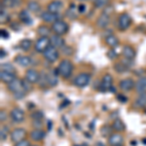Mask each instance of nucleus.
I'll list each match as a JSON object with an SVG mask.
<instances>
[{"label":"nucleus","instance_id":"obj_41","mask_svg":"<svg viewBox=\"0 0 146 146\" xmlns=\"http://www.w3.org/2000/svg\"><path fill=\"white\" fill-rule=\"evenodd\" d=\"M25 94H27V92L25 91H21L19 92V93H16V94H13L14 95V98H16V100H22L25 96Z\"/></svg>","mask_w":146,"mask_h":146},{"label":"nucleus","instance_id":"obj_42","mask_svg":"<svg viewBox=\"0 0 146 146\" xmlns=\"http://www.w3.org/2000/svg\"><path fill=\"white\" fill-rule=\"evenodd\" d=\"M15 146H31L30 142L27 139H23L18 143H15Z\"/></svg>","mask_w":146,"mask_h":146},{"label":"nucleus","instance_id":"obj_51","mask_svg":"<svg viewBox=\"0 0 146 146\" xmlns=\"http://www.w3.org/2000/svg\"><path fill=\"white\" fill-rule=\"evenodd\" d=\"M31 146H39V145H36V144H35V145H31Z\"/></svg>","mask_w":146,"mask_h":146},{"label":"nucleus","instance_id":"obj_50","mask_svg":"<svg viewBox=\"0 0 146 146\" xmlns=\"http://www.w3.org/2000/svg\"><path fill=\"white\" fill-rule=\"evenodd\" d=\"M80 2H85V1H88V0H78Z\"/></svg>","mask_w":146,"mask_h":146},{"label":"nucleus","instance_id":"obj_46","mask_svg":"<svg viewBox=\"0 0 146 146\" xmlns=\"http://www.w3.org/2000/svg\"><path fill=\"white\" fill-rule=\"evenodd\" d=\"M78 11H79V13H85V11H86V6H85L84 3H81L78 6Z\"/></svg>","mask_w":146,"mask_h":146},{"label":"nucleus","instance_id":"obj_22","mask_svg":"<svg viewBox=\"0 0 146 146\" xmlns=\"http://www.w3.org/2000/svg\"><path fill=\"white\" fill-rule=\"evenodd\" d=\"M105 43H106V45L108 47L114 49V48H116V47L119 45L120 41H119L118 37H117L116 35L109 34V35H107V36L105 37Z\"/></svg>","mask_w":146,"mask_h":146},{"label":"nucleus","instance_id":"obj_29","mask_svg":"<svg viewBox=\"0 0 146 146\" xmlns=\"http://www.w3.org/2000/svg\"><path fill=\"white\" fill-rule=\"evenodd\" d=\"M22 4V0H2L1 5L5 8H16Z\"/></svg>","mask_w":146,"mask_h":146},{"label":"nucleus","instance_id":"obj_4","mask_svg":"<svg viewBox=\"0 0 146 146\" xmlns=\"http://www.w3.org/2000/svg\"><path fill=\"white\" fill-rule=\"evenodd\" d=\"M133 19L128 13H123L118 18V28L122 31H125L131 25Z\"/></svg>","mask_w":146,"mask_h":146},{"label":"nucleus","instance_id":"obj_39","mask_svg":"<svg viewBox=\"0 0 146 146\" xmlns=\"http://www.w3.org/2000/svg\"><path fill=\"white\" fill-rule=\"evenodd\" d=\"M31 88H32V84L29 83L27 80L23 79V90L27 92V93H28L29 91H31Z\"/></svg>","mask_w":146,"mask_h":146},{"label":"nucleus","instance_id":"obj_45","mask_svg":"<svg viewBox=\"0 0 146 146\" xmlns=\"http://www.w3.org/2000/svg\"><path fill=\"white\" fill-rule=\"evenodd\" d=\"M11 28H13V29L16 30V31H18V30L21 29L20 25H19L18 23H11Z\"/></svg>","mask_w":146,"mask_h":146},{"label":"nucleus","instance_id":"obj_1","mask_svg":"<svg viewBox=\"0 0 146 146\" xmlns=\"http://www.w3.org/2000/svg\"><path fill=\"white\" fill-rule=\"evenodd\" d=\"M56 69H58V74H60V77H62L63 79H68L72 75L73 63L68 58H64V60H60Z\"/></svg>","mask_w":146,"mask_h":146},{"label":"nucleus","instance_id":"obj_23","mask_svg":"<svg viewBox=\"0 0 146 146\" xmlns=\"http://www.w3.org/2000/svg\"><path fill=\"white\" fill-rule=\"evenodd\" d=\"M58 69H56L55 71H51L48 73V84L49 87H55L58 83Z\"/></svg>","mask_w":146,"mask_h":146},{"label":"nucleus","instance_id":"obj_26","mask_svg":"<svg viewBox=\"0 0 146 146\" xmlns=\"http://www.w3.org/2000/svg\"><path fill=\"white\" fill-rule=\"evenodd\" d=\"M112 129L116 133H121L126 129V125L124 124V122L121 119H115L112 123Z\"/></svg>","mask_w":146,"mask_h":146},{"label":"nucleus","instance_id":"obj_28","mask_svg":"<svg viewBox=\"0 0 146 146\" xmlns=\"http://www.w3.org/2000/svg\"><path fill=\"white\" fill-rule=\"evenodd\" d=\"M38 86L40 88L42 89H45L47 87H49V84H48V74L46 72L42 71L40 72V77H39V80H38Z\"/></svg>","mask_w":146,"mask_h":146},{"label":"nucleus","instance_id":"obj_27","mask_svg":"<svg viewBox=\"0 0 146 146\" xmlns=\"http://www.w3.org/2000/svg\"><path fill=\"white\" fill-rule=\"evenodd\" d=\"M27 9H28V11L37 14V13H39V12L41 11V5H40L37 1L30 0V1L27 2Z\"/></svg>","mask_w":146,"mask_h":146},{"label":"nucleus","instance_id":"obj_44","mask_svg":"<svg viewBox=\"0 0 146 146\" xmlns=\"http://www.w3.org/2000/svg\"><path fill=\"white\" fill-rule=\"evenodd\" d=\"M108 58H110V60H112V58H115L117 56L116 53H115V50H110L109 52H108Z\"/></svg>","mask_w":146,"mask_h":146},{"label":"nucleus","instance_id":"obj_30","mask_svg":"<svg viewBox=\"0 0 146 146\" xmlns=\"http://www.w3.org/2000/svg\"><path fill=\"white\" fill-rule=\"evenodd\" d=\"M51 31H52V28H50L46 25H41L37 28V33H38L40 36L49 37V35L51 34Z\"/></svg>","mask_w":146,"mask_h":146},{"label":"nucleus","instance_id":"obj_40","mask_svg":"<svg viewBox=\"0 0 146 146\" xmlns=\"http://www.w3.org/2000/svg\"><path fill=\"white\" fill-rule=\"evenodd\" d=\"M62 53L66 56H71L73 54V49L70 46H64L63 48H62Z\"/></svg>","mask_w":146,"mask_h":146},{"label":"nucleus","instance_id":"obj_24","mask_svg":"<svg viewBox=\"0 0 146 146\" xmlns=\"http://www.w3.org/2000/svg\"><path fill=\"white\" fill-rule=\"evenodd\" d=\"M135 89L138 94H142L146 92V77L142 76L136 81Z\"/></svg>","mask_w":146,"mask_h":146},{"label":"nucleus","instance_id":"obj_34","mask_svg":"<svg viewBox=\"0 0 146 146\" xmlns=\"http://www.w3.org/2000/svg\"><path fill=\"white\" fill-rule=\"evenodd\" d=\"M114 69H115V71H116V72H118V73H120V74H122V73H125L126 71H128L129 67L127 66L125 63H123L122 62H116L114 64Z\"/></svg>","mask_w":146,"mask_h":146},{"label":"nucleus","instance_id":"obj_8","mask_svg":"<svg viewBox=\"0 0 146 146\" xmlns=\"http://www.w3.org/2000/svg\"><path fill=\"white\" fill-rule=\"evenodd\" d=\"M58 56H60V54H58V49L55 48V47H53V46H50L43 53L44 58H45L47 62H50V63H53V62H56V60H58Z\"/></svg>","mask_w":146,"mask_h":146},{"label":"nucleus","instance_id":"obj_47","mask_svg":"<svg viewBox=\"0 0 146 146\" xmlns=\"http://www.w3.org/2000/svg\"><path fill=\"white\" fill-rule=\"evenodd\" d=\"M0 32H1V37H2V38H8V37H9V33L6 31L5 29H1V31H0Z\"/></svg>","mask_w":146,"mask_h":146},{"label":"nucleus","instance_id":"obj_15","mask_svg":"<svg viewBox=\"0 0 146 146\" xmlns=\"http://www.w3.org/2000/svg\"><path fill=\"white\" fill-rule=\"evenodd\" d=\"M50 40H51V46L55 47L56 49H62L65 46V40L60 35L58 34L51 35Z\"/></svg>","mask_w":146,"mask_h":146},{"label":"nucleus","instance_id":"obj_36","mask_svg":"<svg viewBox=\"0 0 146 146\" xmlns=\"http://www.w3.org/2000/svg\"><path fill=\"white\" fill-rule=\"evenodd\" d=\"M8 133H9L8 127L2 126L1 129H0V139H1V141L6 140L7 136H8Z\"/></svg>","mask_w":146,"mask_h":146},{"label":"nucleus","instance_id":"obj_13","mask_svg":"<svg viewBox=\"0 0 146 146\" xmlns=\"http://www.w3.org/2000/svg\"><path fill=\"white\" fill-rule=\"evenodd\" d=\"M7 88H8L9 92L13 94L19 93L21 91H25L23 89V79L16 78L14 81H12L10 84L7 85Z\"/></svg>","mask_w":146,"mask_h":146},{"label":"nucleus","instance_id":"obj_35","mask_svg":"<svg viewBox=\"0 0 146 146\" xmlns=\"http://www.w3.org/2000/svg\"><path fill=\"white\" fill-rule=\"evenodd\" d=\"M44 118V113L42 111H34L31 113V119L33 121H42V119Z\"/></svg>","mask_w":146,"mask_h":146},{"label":"nucleus","instance_id":"obj_48","mask_svg":"<svg viewBox=\"0 0 146 146\" xmlns=\"http://www.w3.org/2000/svg\"><path fill=\"white\" fill-rule=\"evenodd\" d=\"M118 100L120 101H122V102H125V101H127V98H124V96H118Z\"/></svg>","mask_w":146,"mask_h":146},{"label":"nucleus","instance_id":"obj_16","mask_svg":"<svg viewBox=\"0 0 146 146\" xmlns=\"http://www.w3.org/2000/svg\"><path fill=\"white\" fill-rule=\"evenodd\" d=\"M63 7V4L60 0H53L50 3L47 5V11L51 12V13L54 14H58L60 11H62Z\"/></svg>","mask_w":146,"mask_h":146},{"label":"nucleus","instance_id":"obj_20","mask_svg":"<svg viewBox=\"0 0 146 146\" xmlns=\"http://www.w3.org/2000/svg\"><path fill=\"white\" fill-rule=\"evenodd\" d=\"M46 135V133L43 131V129H34L30 131L29 136L31 138V140L33 141H41L44 139Z\"/></svg>","mask_w":146,"mask_h":146},{"label":"nucleus","instance_id":"obj_6","mask_svg":"<svg viewBox=\"0 0 146 146\" xmlns=\"http://www.w3.org/2000/svg\"><path fill=\"white\" fill-rule=\"evenodd\" d=\"M27 135V131L23 128H17L10 133L11 141L14 143H18L20 141L25 139V136Z\"/></svg>","mask_w":146,"mask_h":146},{"label":"nucleus","instance_id":"obj_25","mask_svg":"<svg viewBox=\"0 0 146 146\" xmlns=\"http://www.w3.org/2000/svg\"><path fill=\"white\" fill-rule=\"evenodd\" d=\"M19 18H20L21 22L27 25H30L32 23V19L29 16V13L27 12V10H22L19 14Z\"/></svg>","mask_w":146,"mask_h":146},{"label":"nucleus","instance_id":"obj_32","mask_svg":"<svg viewBox=\"0 0 146 146\" xmlns=\"http://www.w3.org/2000/svg\"><path fill=\"white\" fill-rule=\"evenodd\" d=\"M135 105L139 108H142L144 107L146 105V92L145 93H142V94H139V96L136 98L135 100Z\"/></svg>","mask_w":146,"mask_h":146},{"label":"nucleus","instance_id":"obj_49","mask_svg":"<svg viewBox=\"0 0 146 146\" xmlns=\"http://www.w3.org/2000/svg\"><path fill=\"white\" fill-rule=\"evenodd\" d=\"M0 53H1V55H0V56H1V58H3L4 56H6V53H5V51H4L3 49H1V50H0Z\"/></svg>","mask_w":146,"mask_h":146},{"label":"nucleus","instance_id":"obj_5","mask_svg":"<svg viewBox=\"0 0 146 146\" xmlns=\"http://www.w3.org/2000/svg\"><path fill=\"white\" fill-rule=\"evenodd\" d=\"M90 81H91V75L89 73L83 72V73H80V74H78L75 77L73 84L76 87H78V88H85L86 86H88Z\"/></svg>","mask_w":146,"mask_h":146},{"label":"nucleus","instance_id":"obj_18","mask_svg":"<svg viewBox=\"0 0 146 146\" xmlns=\"http://www.w3.org/2000/svg\"><path fill=\"white\" fill-rule=\"evenodd\" d=\"M122 55H123L124 58H127V60H133V58H135L136 53H135V50L131 46L125 45L123 47V50H122Z\"/></svg>","mask_w":146,"mask_h":146},{"label":"nucleus","instance_id":"obj_37","mask_svg":"<svg viewBox=\"0 0 146 146\" xmlns=\"http://www.w3.org/2000/svg\"><path fill=\"white\" fill-rule=\"evenodd\" d=\"M110 0H95V7L96 8H104V7L108 6Z\"/></svg>","mask_w":146,"mask_h":146},{"label":"nucleus","instance_id":"obj_33","mask_svg":"<svg viewBox=\"0 0 146 146\" xmlns=\"http://www.w3.org/2000/svg\"><path fill=\"white\" fill-rule=\"evenodd\" d=\"M112 126L109 127L108 125H104L100 128V135L103 136V137H109L110 135H112Z\"/></svg>","mask_w":146,"mask_h":146},{"label":"nucleus","instance_id":"obj_9","mask_svg":"<svg viewBox=\"0 0 146 146\" xmlns=\"http://www.w3.org/2000/svg\"><path fill=\"white\" fill-rule=\"evenodd\" d=\"M124 141V136L120 133H113L108 137V144H109V146H123Z\"/></svg>","mask_w":146,"mask_h":146},{"label":"nucleus","instance_id":"obj_3","mask_svg":"<svg viewBox=\"0 0 146 146\" xmlns=\"http://www.w3.org/2000/svg\"><path fill=\"white\" fill-rule=\"evenodd\" d=\"M51 46V40L50 37H45V36H40L38 39L36 40L34 45V50L37 53L43 54L49 47Z\"/></svg>","mask_w":146,"mask_h":146},{"label":"nucleus","instance_id":"obj_38","mask_svg":"<svg viewBox=\"0 0 146 146\" xmlns=\"http://www.w3.org/2000/svg\"><path fill=\"white\" fill-rule=\"evenodd\" d=\"M1 70H5V71L15 72V67L10 63H2L1 64Z\"/></svg>","mask_w":146,"mask_h":146},{"label":"nucleus","instance_id":"obj_31","mask_svg":"<svg viewBox=\"0 0 146 146\" xmlns=\"http://www.w3.org/2000/svg\"><path fill=\"white\" fill-rule=\"evenodd\" d=\"M31 46H32V41L30 39L25 38V39H23L22 41L20 42V48L25 52L29 51Z\"/></svg>","mask_w":146,"mask_h":146},{"label":"nucleus","instance_id":"obj_11","mask_svg":"<svg viewBox=\"0 0 146 146\" xmlns=\"http://www.w3.org/2000/svg\"><path fill=\"white\" fill-rule=\"evenodd\" d=\"M112 84H113V77L111 76V74L106 73V74L102 76L100 88L101 89L102 92H107L112 88Z\"/></svg>","mask_w":146,"mask_h":146},{"label":"nucleus","instance_id":"obj_14","mask_svg":"<svg viewBox=\"0 0 146 146\" xmlns=\"http://www.w3.org/2000/svg\"><path fill=\"white\" fill-rule=\"evenodd\" d=\"M16 78H17V75H16L15 72L5 71V70H1L0 71V80H1L2 83L8 85L12 81H14Z\"/></svg>","mask_w":146,"mask_h":146},{"label":"nucleus","instance_id":"obj_7","mask_svg":"<svg viewBox=\"0 0 146 146\" xmlns=\"http://www.w3.org/2000/svg\"><path fill=\"white\" fill-rule=\"evenodd\" d=\"M10 117L11 120L16 124H20L23 123L25 121V114L23 112V110L20 107H14L10 112Z\"/></svg>","mask_w":146,"mask_h":146},{"label":"nucleus","instance_id":"obj_17","mask_svg":"<svg viewBox=\"0 0 146 146\" xmlns=\"http://www.w3.org/2000/svg\"><path fill=\"white\" fill-rule=\"evenodd\" d=\"M119 87L122 91L129 92L133 90V89H135V83L131 78H126V79L121 80V82L119 83Z\"/></svg>","mask_w":146,"mask_h":146},{"label":"nucleus","instance_id":"obj_21","mask_svg":"<svg viewBox=\"0 0 146 146\" xmlns=\"http://www.w3.org/2000/svg\"><path fill=\"white\" fill-rule=\"evenodd\" d=\"M15 62L23 67H27L31 64V58L28 56H17L15 58Z\"/></svg>","mask_w":146,"mask_h":146},{"label":"nucleus","instance_id":"obj_2","mask_svg":"<svg viewBox=\"0 0 146 146\" xmlns=\"http://www.w3.org/2000/svg\"><path fill=\"white\" fill-rule=\"evenodd\" d=\"M52 31L54 32L55 34H58V35H62L66 34L68 32V29H69V25H68L67 23H65L64 21H62V20H58L56 21V23H54L52 25Z\"/></svg>","mask_w":146,"mask_h":146},{"label":"nucleus","instance_id":"obj_43","mask_svg":"<svg viewBox=\"0 0 146 146\" xmlns=\"http://www.w3.org/2000/svg\"><path fill=\"white\" fill-rule=\"evenodd\" d=\"M6 120H7V113L5 110H1V111H0V122L3 123Z\"/></svg>","mask_w":146,"mask_h":146},{"label":"nucleus","instance_id":"obj_10","mask_svg":"<svg viewBox=\"0 0 146 146\" xmlns=\"http://www.w3.org/2000/svg\"><path fill=\"white\" fill-rule=\"evenodd\" d=\"M40 77V73L37 71L36 69H33V68H29L25 71V79L27 80L29 83L31 84H37L38 83V80Z\"/></svg>","mask_w":146,"mask_h":146},{"label":"nucleus","instance_id":"obj_19","mask_svg":"<svg viewBox=\"0 0 146 146\" xmlns=\"http://www.w3.org/2000/svg\"><path fill=\"white\" fill-rule=\"evenodd\" d=\"M110 23V16L106 13H101L100 16L98 19V22H96V25L100 28H106L108 27Z\"/></svg>","mask_w":146,"mask_h":146},{"label":"nucleus","instance_id":"obj_12","mask_svg":"<svg viewBox=\"0 0 146 146\" xmlns=\"http://www.w3.org/2000/svg\"><path fill=\"white\" fill-rule=\"evenodd\" d=\"M40 18H41V20L43 21V22H45L46 23H52V25H53L54 23L58 21V14H54L49 11H44L41 13Z\"/></svg>","mask_w":146,"mask_h":146}]
</instances>
